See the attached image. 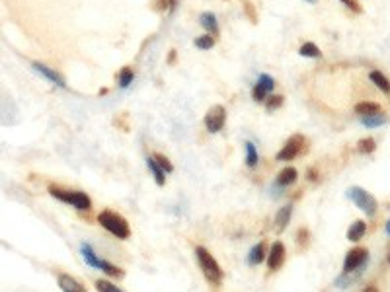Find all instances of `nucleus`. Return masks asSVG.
Wrapping results in <instances>:
<instances>
[{
	"label": "nucleus",
	"mask_w": 390,
	"mask_h": 292,
	"mask_svg": "<svg viewBox=\"0 0 390 292\" xmlns=\"http://www.w3.org/2000/svg\"><path fill=\"white\" fill-rule=\"evenodd\" d=\"M195 257H197L199 267H201L203 275L207 277V280L213 282V284H221V280H223V269H221V265L217 263V259L211 255L209 251L203 248V246H197L195 248Z\"/></svg>",
	"instance_id": "f257e3e1"
},
{
	"label": "nucleus",
	"mask_w": 390,
	"mask_h": 292,
	"mask_svg": "<svg viewBox=\"0 0 390 292\" xmlns=\"http://www.w3.org/2000/svg\"><path fill=\"white\" fill-rule=\"evenodd\" d=\"M98 222L104 226L107 232L113 234V236H115V238H119V240H127V238L131 236V228H129L127 220L123 218L121 214H117V212L104 210V212H100Z\"/></svg>",
	"instance_id": "f03ea898"
},
{
	"label": "nucleus",
	"mask_w": 390,
	"mask_h": 292,
	"mask_svg": "<svg viewBox=\"0 0 390 292\" xmlns=\"http://www.w3.org/2000/svg\"><path fill=\"white\" fill-rule=\"evenodd\" d=\"M49 193L55 197V199H59L62 203H69L73 204L75 208L78 210H90L92 208V201L90 197L86 195V193H82V191H62L59 187H49Z\"/></svg>",
	"instance_id": "7ed1b4c3"
},
{
	"label": "nucleus",
	"mask_w": 390,
	"mask_h": 292,
	"mask_svg": "<svg viewBox=\"0 0 390 292\" xmlns=\"http://www.w3.org/2000/svg\"><path fill=\"white\" fill-rule=\"evenodd\" d=\"M347 197L357 204V208H361L369 218L376 214L378 203H376V199L369 193V191L361 189V187H349V189H347Z\"/></svg>",
	"instance_id": "20e7f679"
},
{
	"label": "nucleus",
	"mask_w": 390,
	"mask_h": 292,
	"mask_svg": "<svg viewBox=\"0 0 390 292\" xmlns=\"http://www.w3.org/2000/svg\"><path fill=\"white\" fill-rule=\"evenodd\" d=\"M302 150H306V138L302 134H293L289 140L285 142V146L277 152V160L279 162H291L299 156Z\"/></svg>",
	"instance_id": "39448f33"
},
{
	"label": "nucleus",
	"mask_w": 390,
	"mask_h": 292,
	"mask_svg": "<svg viewBox=\"0 0 390 292\" xmlns=\"http://www.w3.org/2000/svg\"><path fill=\"white\" fill-rule=\"evenodd\" d=\"M369 261V251L365 248H353L351 251H347L344 261V273H351L359 267H365Z\"/></svg>",
	"instance_id": "423d86ee"
},
{
	"label": "nucleus",
	"mask_w": 390,
	"mask_h": 292,
	"mask_svg": "<svg viewBox=\"0 0 390 292\" xmlns=\"http://www.w3.org/2000/svg\"><path fill=\"white\" fill-rule=\"evenodd\" d=\"M226 121V111L223 105H213L207 115H205V127L209 132H219L223 127H225Z\"/></svg>",
	"instance_id": "0eeeda50"
},
{
	"label": "nucleus",
	"mask_w": 390,
	"mask_h": 292,
	"mask_svg": "<svg viewBox=\"0 0 390 292\" xmlns=\"http://www.w3.org/2000/svg\"><path fill=\"white\" fill-rule=\"evenodd\" d=\"M283 263H285V246L281 242H275L271 246L270 255H268V267H270V271H277V269H281Z\"/></svg>",
	"instance_id": "6e6552de"
},
{
	"label": "nucleus",
	"mask_w": 390,
	"mask_h": 292,
	"mask_svg": "<svg viewBox=\"0 0 390 292\" xmlns=\"http://www.w3.org/2000/svg\"><path fill=\"white\" fill-rule=\"evenodd\" d=\"M33 68H35L37 72L43 74L47 80H51L53 84H57L59 88H67V82H64V78H62V76H60L59 72H55L53 68H49V66L41 64V62H33Z\"/></svg>",
	"instance_id": "1a4fd4ad"
},
{
	"label": "nucleus",
	"mask_w": 390,
	"mask_h": 292,
	"mask_svg": "<svg viewBox=\"0 0 390 292\" xmlns=\"http://www.w3.org/2000/svg\"><path fill=\"white\" fill-rule=\"evenodd\" d=\"M59 286L62 292H86V288L75 277H71L67 273H60L59 275Z\"/></svg>",
	"instance_id": "9d476101"
},
{
	"label": "nucleus",
	"mask_w": 390,
	"mask_h": 292,
	"mask_svg": "<svg viewBox=\"0 0 390 292\" xmlns=\"http://www.w3.org/2000/svg\"><path fill=\"white\" fill-rule=\"evenodd\" d=\"M297 177H299V172L295 170V168H285V170H281L279 174H277V185H281V187H287V185H293L295 181H297Z\"/></svg>",
	"instance_id": "9b49d317"
},
{
	"label": "nucleus",
	"mask_w": 390,
	"mask_h": 292,
	"mask_svg": "<svg viewBox=\"0 0 390 292\" xmlns=\"http://www.w3.org/2000/svg\"><path fill=\"white\" fill-rule=\"evenodd\" d=\"M365 232H367V224L363 220H355L347 230V240L349 242H359V240H363Z\"/></svg>",
	"instance_id": "f8f14e48"
},
{
	"label": "nucleus",
	"mask_w": 390,
	"mask_h": 292,
	"mask_svg": "<svg viewBox=\"0 0 390 292\" xmlns=\"http://www.w3.org/2000/svg\"><path fill=\"white\" fill-rule=\"evenodd\" d=\"M291 214H293V206L291 204H287L283 208H279V212H277V216H275V224H277V232H283L287 228V224H289V220H291Z\"/></svg>",
	"instance_id": "ddd939ff"
},
{
	"label": "nucleus",
	"mask_w": 390,
	"mask_h": 292,
	"mask_svg": "<svg viewBox=\"0 0 390 292\" xmlns=\"http://www.w3.org/2000/svg\"><path fill=\"white\" fill-rule=\"evenodd\" d=\"M355 113L361 117H367V115H375V113H380V105L375 102H359L355 107Z\"/></svg>",
	"instance_id": "4468645a"
},
{
	"label": "nucleus",
	"mask_w": 390,
	"mask_h": 292,
	"mask_svg": "<svg viewBox=\"0 0 390 292\" xmlns=\"http://www.w3.org/2000/svg\"><path fill=\"white\" fill-rule=\"evenodd\" d=\"M147 166H149V170H150V174H152V177H154V181L158 183V185H164L166 183V177H164V170L160 168V164L154 160V156L152 158H147Z\"/></svg>",
	"instance_id": "2eb2a0df"
},
{
	"label": "nucleus",
	"mask_w": 390,
	"mask_h": 292,
	"mask_svg": "<svg viewBox=\"0 0 390 292\" xmlns=\"http://www.w3.org/2000/svg\"><path fill=\"white\" fill-rule=\"evenodd\" d=\"M80 251H82V257H84V261L88 263L90 267H94V269H100V263H102V259L94 253V249L88 246V244H82L80 246Z\"/></svg>",
	"instance_id": "dca6fc26"
},
{
	"label": "nucleus",
	"mask_w": 390,
	"mask_h": 292,
	"mask_svg": "<svg viewBox=\"0 0 390 292\" xmlns=\"http://www.w3.org/2000/svg\"><path fill=\"white\" fill-rule=\"evenodd\" d=\"M369 78H371V82H373V84H375L378 90H382L384 94H390V80L382 72L373 70V72L369 74Z\"/></svg>",
	"instance_id": "f3484780"
},
{
	"label": "nucleus",
	"mask_w": 390,
	"mask_h": 292,
	"mask_svg": "<svg viewBox=\"0 0 390 292\" xmlns=\"http://www.w3.org/2000/svg\"><path fill=\"white\" fill-rule=\"evenodd\" d=\"M266 259V244H257L250 249L248 253V263L250 265H259V263Z\"/></svg>",
	"instance_id": "a211bd4d"
},
{
	"label": "nucleus",
	"mask_w": 390,
	"mask_h": 292,
	"mask_svg": "<svg viewBox=\"0 0 390 292\" xmlns=\"http://www.w3.org/2000/svg\"><path fill=\"white\" fill-rule=\"evenodd\" d=\"M388 121V117L384 115V113H375V115H367V117H361V123L365 125V127H382L384 123Z\"/></svg>",
	"instance_id": "6ab92c4d"
},
{
	"label": "nucleus",
	"mask_w": 390,
	"mask_h": 292,
	"mask_svg": "<svg viewBox=\"0 0 390 292\" xmlns=\"http://www.w3.org/2000/svg\"><path fill=\"white\" fill-rule=\"evenodd\" d=\"M199 22H201V26L207 29L209 33H217L219 31L217 18H215V14H211V12H203V14L199 16Z\"/></svg>",
	"instance_id": "aec40b11"
},
{
	"label": "nucleus",
	"mask_w": 390,
	"mask_h": 292,
	"mask_svg": "<svg viewBox=\"0 0 390 292\" xmlns=\"http://www.w3.org/2000/svg\"><path fill=\"white\" fill-rule=\"evenodd\" d=\"M100 271H104L107 277H111V278H121L125 273H123V269H119V267H115V265H111L109 261H105V259H102V263H100Z\"/></svg>",
	"instance_id": "412c9836"
},
{
	"label": "nucleus",
	"mask_w": 390,
	"mask_h": 292,
	"mask_svg": "<svg viewBox=\"0 0 390 292\" xmlns=\"http://www.w3.org/2000/svg\"><path fill=\"white\" fill-rule=\"evenodd\" d=\"M375 148H376V142L375 138H371V136L361 138L359 142H357V150L363 152V154H371V152H375Z\"/></svg>",
	"instance_id": "4be33fe9"
},
{
	"label": "nucleus",
	"mask_w": 390,
	"mask_h": 292,
	"mask_svg": "<svg viewBox=\"0 0 390 292\" xmlns=\"http://www.w3.org/2000/svg\"><path fill=\"white\" fill-rule=\"evenodd\" d=\"M299 53L302 55V57H310V58H316V57H320V55H322V53H320V49H318L314 43H304L299 49Z\"/></svg>",
	"instance_id": "5701e85b"
},
{
	"label": "nucleus",
	"mask_w": 390,
	"mask_h": 292,
	"mask_svg": "<svg viewBox=\"0 0 390 292\" xmlns=\"http://www.w3.org/2000/svg\"><path fill=\"white\" fill-rule=\"evenodd\" d=\"M133 78H135V72H133V68L131 66H125L123 70L119 72V86L121 88H127L131 82H133Z\"/></svg>",
	"instance_id": "b1692460"
},
{
	"label": "nucleus",
	"mask_w": 390,
	"mask_h": 292,
	"mask_svg": "<svg viewBox=\"0 0 390 292\" xmlns=\"http://www.w3.org/2000/svg\"><path fill=\"white\" fill-rule=\"evenodd\" d=\"M213 45H215V37H213L211 33L201 35V37L195 39V47H197V49H203V51H205V49H211Z\"/></svg>",
	"instance_id": "393cba45"
},
{
	"label": "nucleus",
	"mask_w": 390,
	"mask_h": 292,
	"mask_svg": "<svg viewBox=\"0 0 390 292\" xmlns=\"http://www.w3.org/2000/svg\"><path fill=\"white\" fill-rule=\"evenodd\" d=\"M246 164L250 168H254L257 164V152H255V146L252 142H246Z\"/></svg>",
	"instance_id": "a878e982"
},
{
	"label": "nucleus",
	"mask_w": 390,
	"mask_h": 292,
	"mask_svg": "<svg viewBox=\"0 0 390 292\" xmlns=\"http://www.w3.org/2000/svg\"><path fill=\"white\" fill-rule=\"evenodd\" d=\"M96 290L98 292H123L121 288H117L115 284H111L109 280H96Z\"/></svg>",
	"instance_id": "bb28decb"
},
{
	"label": "nucleus",
	"mask_w": 390,
	"mask_h": 292,
	"mask_svg": "<svg viewBox=\"0 0 390 292\" xmlns=\"http://www.w3.org/2000/svg\"><path fill=\"white\" fill-rule=\"evenodd\" d=\"M283 96H270L268 100H266V109L268 111H273V109H277V107H281L283 105Z\"/></svg>",
	"instance_id": "cd10ccee"
},
{
	"label": "nucleus",
	"mask_w": 390,
	"mask_h": 292,
	"mask_svg": "<svg viewBox=\"0 0 390 292\" xmlns=\"http://www.w3.org/2000/svg\"><path fill=\"white\" fill-rule=\"evenodd\" d=\"M154 160L160 164V168L164 170L166 174H170V172H174V166L170 164V160L166 158V156H162V154H154Z\"/></svg>",
	"instance_id": "c85d7f7f"
},
{
	"label": "nucleus",
	"mask_w": 390,
	"mask_h": 292,
	"mask_svg": "<svg viewBox=\"0 0 390 292\" xmlns=\"http://www.w3.org/2000/svg\"><path fill=\"white\" fill-rule=\"evenodd\" d=\"M266 96H268V90L264 86H259V84H255L254 90H252V98L255 102H266Z\"/></svg>",
	"instance_id": "c756f323"
},
{
	"label": "nucleus",
	"mask_w": 390,
	"mask_h": 292,
	"mask_svg": "<svg viewBox=\"0 0 390 292\" xmlns=\"http://www.w3.org/2000/svg\"><path fill=\"white\" fill-rule=\"evenodd\" d=\"M257 84H259V86H264L268 92H271V90L275 88V80H273L271 76H268V74H262V76L257 78Z\"/></svg>",
	"instance_id": "7c9ffc66"
},
{
	"label": "nucleus",
	"mask_w": 390,
	"mask_h": 292,
	"mask_svg": "<svg viewBox=\"0 0 390 292\" xmlns=\"http://www.w3.org/2000/svg\"><path fill=\"white\" fill-rule=\"evenodd\" d=\"M176 6V0H156L154 2V10H166V8H174Z\"/></svg>",
	"instance_id": "2f4dec72"
},
{
	"label": "nucleus",
	"mask_w": 390,
	"mask_h": 292,
	"mask_svg": "<svg viewBox=\"0 0 390 292\" xmlns=\"http://www.w3.org/2000/svg\"><path fill=\"white\" fill-rule=\"evenodd\" d=\"M297 244H299V248L308 244V230L306 228H300L299 230V234H297Z\"/></svg>",
	"instance_id": "473e14b6"
},
{
	"label": "nucleus",
	"mask_w": 390,
	"mask_h": 292,
	"mask_svg": "<svg viewBox=\"0 0 390 292\" xmlns=\"http://www.w3.org/2000/svg\"><path fill=\"white\" fill-rule=\"evenodd\" d=\"M340 2H344L349 10H353V12H357V14L363 10V8H361V4H359V0H340Z\"/></svg>",
	"instance_id": "72a5a7b5"
},
{
	"label": "nucleus",
	"mask_w": 390,
	"mask_h": 292,
	"mask_svg": "<svg viewBox=\"0 0 390 292\" xmlns=\"http://www.w3.org/2000/svg\"><path fill=\"white\" fill-rule=\"evenodd\" d=\"M363 292H378V288H376L375 284H369V286L363 288Z\"/></svg>",
	"instance_id": "f704fd0d"
},
{
	"label": "nucleus",
	"mask_w": 390,
	"mask_h": 292,
	"mask_svg": "<svg viewBox=\"0 0 390 292\" xmlns=\"http://www.w3.org/2000/svg\"><path fill=\"white\" fill-rule=\"evenodd\" d=\"M308 177H310L312 181H316V179H318V175H316V170H308Z\"/></svg>",
	"instance_id": "c9c22d12"
},
{
	"label": "nucleus",
	"mask_w": 390,
	"mask_h": 292,
	"mask_svg": "<svg viewBox=\"0 0 390 292\" xmlns=\"http://www.w3.org/2000/svg\"><path fill=\"white\" fill-rule=\"evenodd\" d=\"M384 230H386V234H388V236H390V220H388V222H386V226H384Z\"/></svg>",
	"instance_id": "e433bc0d"
},
{
	"label": "nucleus",
	"mask_w": 390,
	"mask_h": 292,
	"mask_svg": "<svg viewBox=\"0 0 390 292\" xmlns=\"http://www.w3.org/2000/svg\"><path fill=\"white\" fill-rule=\"evenodd\" d=\"M306 2H312V4H314V2H316V0H306Z\"/></svg>",
	"instance_id": "4c0bfd02"
},
{
	"label": "nucleus",
	"mask_w": 390,
	"mask_h": 292,
	"mask_svg": "<svg viewBox=\"0 0 390 292\" xmlns=\"http://www.w3.org/2000/svg\"><path fill=\"white\" fill-rule=\"evenodd\" d=\"M388 263H390V255H388Z\"/></svg>",
	"instance_id": "58836bf2"
}]
</instances>
